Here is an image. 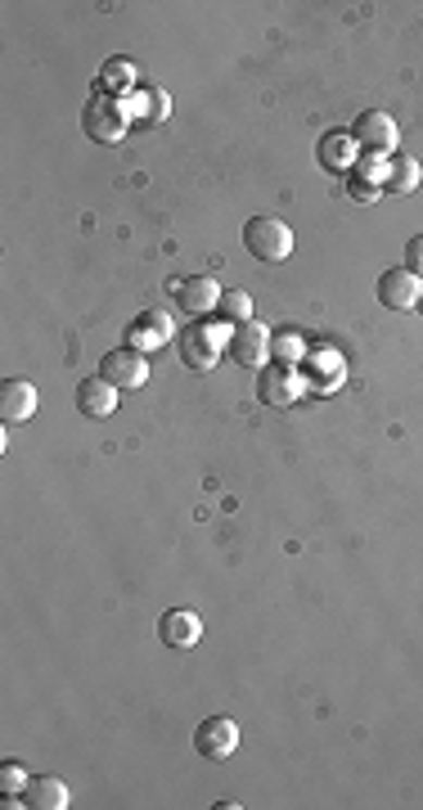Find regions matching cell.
Instances as JSON below:
<instances>
[{
  "label": "cell",
  "mask_w": 423,
  "mask_h": 810,
  "mask_svg": "<svg viewBox=\"0 0 423 810\" xmlns=\"http://www.w3.org/2000/svg\"><path fill=\"white\" fill-rule=\"evenodd\" d=\"M126 126H132V113H126V105L117 95H90L86 109H82V131L90 135L95 145H117Z\"/></svg>",
  "instance_id": "cell-1"
},
{
  "label": "cell",
  "mask_w": 423,
  "mask_h": 810,
  "mask_svg": "<svg viewBox=\"0 0 423 810\" xmlns=\"http://www.w3.org/2000/svg\"><path fill=\"white\" fill-rule=\"evenodd\" d=\"M244 248H248L257 261H266V266L288 261V253H293V230H288L279 217H252V221H244Z\"/></svg>",
  "instance_id": "cell-2"
},
{
  "label": "cell",
  "mask_w": 423,
  "mask_h": 810,
  "mask_svg": "<svg viewBox=\"0 0 423 810\" xmlns=\"http://www.w3.org/2000/svg\"><path fill=\"white\" fill-rule=\"evenodd\" d=\"M231 324H221V329H208V324H185L176 333V352L189 369H216V356H221V343H231V333H225Z\"/></svg>",
  "instance_id": "cell-3"
},
{
  "label": "cell",
  "mask_w": 423,
  "mask_h": 810,
  "mask_svg": "<svg viewBox=\"0 0 423 810\" xmlns=\"http://www.w3.org/2000/svg\"><path fill=\"white\" fill-rule=\"evenodd\" d=\"M351 140L361 154H374V158H393L397 154V140H401V131H397V118H387L383 109H370L351 122Z\"/></svg>",
  "instance_id": "cell-4"
},
{
  "label": "cell",
  "mask_w": 423,
  "mask_h": 810,
  "mask_svg": "<svg viewBox=\"0 0 423 810\" xmlns=\"http://www.w3.org/2000/svg\"><path fill=\"white\" fill-rule=\"evenodd\" d=\"M302 375L293 365H262L257 369V401L262 405H271V410H279V405H298V396H302Z\"/></svg>",
  "instance_id": "cell-5"
},
{
  "label": "cell",
  "mask_w": 423,
  "mask_h": 810,
  "mask_svg": "<svg viewBox=\"0 0 423 810\" xmlns=\"http://www.w3.org/2000/svg\"><path fill=\"white\" fill-rule=\"evenodd\" d=\"M100 375L113 383V388H126V392H136L149 383V356L136 352V347H113L100 356Z\"/></svg>",
  "instance_id": "cell-6"
},
{
  "label": "cell",
  "mask_w": 423,
  "mask_h": 810,
  "mask_svg": "<svg viewBox=\"0 0 423 810\" xmlns=\"http://www.w3.org/2000/svg\"><path fill=\"white\" fill-rule=\"evenodd\" d=\"M194 752L208 761H231L239 752V725L231 716H208L194 729Z\"/></svg>",
  "instance_id": "cell-7"
},
{
  "label": "cell",
  "mask_w": 423,
  "mask_h": 810,
  "mask_svg": "<svg viewBox=\"0 0 423 810\" xmlns=\"http://www.w3.org/2000/svg\"><path fill=\"white\" fill-rule=\"evenodd\" d=\"M167 293L176 297V307H181L185 316H194V320L221 307V284H216L212 275H189V280H172V284H167Z\"/></svg>",
  "instance_id": "cell-8"
},
{
  "label": "cell",
  "mask_w": 423,
  "mask_h": 810,
  "mask_svg": "<svg viewBox=\"0 0 423 810\" xmlns=\"http://www.w3.org/2000/svg\"><path fill=\"white\" fill-rule=\"evenodd\" d=\"M271 329L266 324H257V320H248V324H239V329H231V343H225V352H231L244 369H262L266 360H271Z\"/></svg>",
  "instance_id": "cell-9"
},
{
  "label": "cell",
  "mask_w": 423,
  "mask_h": 810,
  "mask_svg": "<svg viewBox=\"0 0 423 810\" xmlns=\"http://www.w3.org/2000/svg\"><path fill=\"white\" fill-rule=\"evenodd\" d=\"M419 297H423V280L414 275V270H406V266L383 270V280H378V302H383V307H393V311H414Z\"/></svg>",
  "instance_id": "cell-10"
},
{
  "label": "cell",
  "mask_w": 423,
  "mask_h": 810,
  "mask_svg": "<svg viewBox=\"0 0 423 810\" xmlns=\"http://www.w3.org/2000/svg\"><path fill=\"white\" fill-rule=\"evenodd\" d=\"M172 333H181L167 316L162 311H140L132 324H126V347H136V352H153V347H162V343H172Z\"/></svg>",
  "instance_id": "cell-11"
},
{
  "label": "cell",
  "mask_w": 423,
  "mask_h": 810,
  "mask_svg": "<svg viewBox=\"0 0 423 810\" xmlns=\"http://www.w3.org/2000/svg\"><path fill=\"white\" fill-rule=\"evenodd\" d=\"M158 639L167 649H194L203 639V622H199V613H189V608H172V613H162V622H158Z\"/></svg>",
  "instance_id": "cell-12"
},
{
  "label": "cell",
  "mask_w": 423,
  "mask_h": 810,
  "mask_svg": "<svg viewBox=\"0 0 423 810\" xmlns=\"http://www.w3.org/2000/svg\"><path fill=\"white\" fill-rule=\"evenodd\" d=\"M77 410L86 419H109L117 410V388L104 379V375H90L77 383Z\"/></svg>",
  "instance_id": "cell-13"
},
{
  "label": "cell",
  "mask_w": 423,
  "mask_h": 810,
  "mask_svg": "<svg viewBox=\"0 0 423 810\" xmlns=\"http://www.w3.org/2000/svg\"><path fill=\"white\" fill-rule=\"evenodd\" d=\"M37 415V388L27 379H5L0 383V419L5 424H27Z\"/></svg>",
  "instance_id": "cell-14"
},
{
  "label": "cell",
  "mask_w": 423,
  "mask_h": 810,
  "mask_svg": "<svg viewBox=\"0 0 423 810\" xmlns=\"http://www.w3.org/2000/svg\"><path fill=\"white\" fill-rule=\"evenodd\" d=\"M383 172H387V158H374V154L356 158V167L347 172L351 198H356V202H374V198L383 194Z\"/></svg>",
  "instance_id": "cell-15"
},
{
  "label": "cell",
  "mask_w": 423,
  "mask_h": 810,
  "mask_svg": "<svg viewBox=\"0 0 423 810\" xmlns=\"http://www.w3.org/2000/svg\"><path fill=\"white\" fill-rule=\"evenodd\" d=\"M69 784L54 780V774H32L23 788V806L27 810H69Z\"/></svg>",
  "instance_id": "cell-16"
},
{
  "label": "cell",
  "mask_w": 423,
  "mask_h": 810,
  "mask_svg": "<svg viewBox=\"0 0 423 810\" xmlns=\"http://www.w3.org/2000/svg\"><path fill=\"white\" fill-rule=\"evenodd\" d=\"M302 365H307L302 383H311L315 392H334V388L343 383V356H338V352H329V347H315V352H307V356H302Z\"/></svg>",
  "instance_id": "cell-17"
},
{
  "label": "cell",
  "mask_w": 423,
  "mask_h": 810,
  "mask_svg": "<svg viewBox=\"0 0 423 810\" xmlns=\"http://www.w3.org/2000/svg\"><path fill=\"white\" fill-rule=\"evenodd\" d=\"M122 105H126V113H132V118H145V122H162V118L172 113V99H167V90H162V86H140V90L126 95Z\"/></svg>",
  "instance_id": "cell-18"
},
{
  "label": "cell",
  "mask_w": 423,
  "mask_h": 810,
  "mask_svg": "<svg viewBox=\"0 0 423 810\" xmlns=\"http://www.w3.org/2000/svg\"><path fill=\"white\" fill-rule=\"evenodd\" d=\"M320 162L329 167V172H351V167H356V140H351V131H324V135H320Z\"/></svg>",
  "instance_id": "cell-19"
},
{
  "label": "cell",
  "mask_w": 423,
  "mask_h": 810,
  "mask_svg": "<svg viewBox=\"0 0 423 810\" xmlns=\"http://www.w3.org/2000/svg\"><path fill=\"white\" fill-rule=\"evenodd\" d=\"M419 181H423L419 158H410V154H393V158H387V172H383V189L387 194H414Z\"/></svg>",
  "instance_id": "cell-20"
},
{
  "label": "cell",
  "mask_w": 423,
  "mask_h": 810,
  "mask_svg": "<svg viewBox=\"0 0 423 810\" xmlns=\"http://www.w3.org/2000/svg\"><path fill=\"white\" fill-rule=\"evenodd\" d=\"M132 86H136V63L132 59H104L100 63L95 95H132Z\"/></svg>",
  "instance_id": "cell-21"
},
{
  "label": "cell",
  "mask_w": 423,
  "mask_h": 810,
  "mask_svg": "<svg viewBox=\"0 0 423 810\" xmlns=\"http://www.w3.org/2000/svg\"><path fill=\"white\" fill-rule=\"evenodd\" d=\"M216 316H221V324H231V329L248 324V320H252V297H248L244 289H235V293H221V307H216Z\"/></svg>",
  "instance_id": "cell-22"
},
{
  "label": "cell",
  "mask_w": 423,
  "mask_h": 810,
  "mask_svg": "<svg viewBox=\"0 0 423 810\" xmlns=\"http://www.w3.org/2000/svg\"><path fill=\"white\" fill-rule=\"evenodd\" d=\"M23 788H27V770L18 761L0 765V797H5V806H23Z\"/></svg>",
  "instance_id": "cell-23"
},
{
  "label": "cell",
  "mask_w": 423,
  "mask_h": 810,
  "mask_svg": "<svg viewBox=\"0 0 423 810\" xmlns=\"http://www.w3.org/2000/svg\"><path fill=\"white\" fill-rule=\"evenodd\" d=\"M271 356H275L279 365H298V360L307 356V347H302V338L284 333V338H275V343H271Z\"/></svg>",
  "instance_id": "cell-24"
},
{
  "label": "cell",
  "mask_w": 423,
  "mask_h": 810,
  "mask_svg": "<svg viewBox=\"0 0 423 810\" xmlns=\"http://www.w3.org/2000/svg\"><path fill=\"white\" fill-rule=\"evenodd\" d=\"M406 270H414V275L423 280V234H414V240L406 244Z\"/></svg>",
  "instance_id": "cell-25"
},
{
  "label": "cell",
  "mask_w": 423,
  "mask_h": 810,
  "mask_svg": "<svg viewBox=\"0 0 423 810\" xmlns=\"http://www.w3.org/2000/svg\"><path fill=\"white\" fill-rule=\"evenodd\" d=\"M419 311H423V297H419Z\"/></svg>",
  "instance_id": "cell-26"
}]
</instances>
